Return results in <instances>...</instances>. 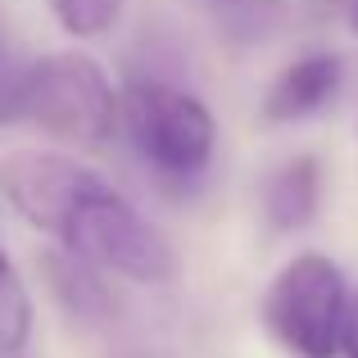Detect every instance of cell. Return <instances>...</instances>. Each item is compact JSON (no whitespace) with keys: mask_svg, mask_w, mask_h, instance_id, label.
I'll use <instances>...</instances> for the list:
<instances>
[{"mask_svg":"<svg viewBox=\"0 0 358 358\" xmlns=\"http://www.w3.org/2000/svg\"><path fill=\"white\" fill-rule=\"evenodd\" d=\"M64 245L78 254L82 263H100L122 277L141 281V286H164L177 277V254L168 236L136 213V204L122 200L105 177L87 186L78 204H73L69 222H64Z\"/></svg>","mask_w":358,"mask_h":358,"instance_id":"1","label":"cell"},{"mask_svg":"<svg viewBox=\"0 0 358 358\" xmlns=\"http://www.w3.org/2000/svg\"><path fill=\"white\" fill-rule=\"evenodd\" d=\"M23 114L69 145L100 150L118 127V96L91 55L59 50L23 73Z\"/></svg>","mask_w":358,"mask_h":358,"instance_id":"2","label":"cell"},{"mask_svg":"<svg viewBox=\"0 0 358 358\" xmlns=\"http://www.w3.org/2000/svg\"><path fill=\"white\" fill-rule=\"evenodd\" d=\"M350 313L345 277L327 254H299L277 272L263 295L268 331L299 358H336Z\"/></svg>","mask_w":358,"mask_h":358,"instance_id":"3","label":"cell"},{"mask_svg":"<svg viewBox=\"0 0 358 358\" xmlns=\"http://www.w3.org/2000/svg\"><path fill=\"white\" fill-rule=\"evenodd\" d=\"M122 118L136 141L141 159L173 182H195L209 168L218 127L204 100L168 82H131L122 100Z\"/></svg>","mask_w":358,"mask_h":358,"instance_id":"4","label":"cell"},{"mask_svg":"<svg viewBox=\"0 0 358 358\" xmlns=\"http://www.w3.org/2000/svg\"><path fill=\"white\" fill-rule=\"evenodd\" d=\"M91 182H96V173L87 164H78L69 155H41V150L14 155L0 168V186L14 200V209L23 218H32L36 227L55 231V236L64 231L73 204L87 195Z\"/></svg>","mask_w":358,"mask_h":358,"instance_id":"5","label":"cell"},{"mask_svg":"<svg viewBox=\"0 0 358 358\" xmlns=\"http://www.w3.org/2000/svg\"><path fill=\"white\" fill-rule=\"evenodd\" d=\"M341 55H304L295 59L268 91V118L272 122H295L308 118L341 91Z\"/></svg>","mask_w":358,"mask_h":358,"instance_id":"6","label":"cell"},{"mask_svg":"<svg viewBox=\"0 0 358 358\" xmlns=\"http://www.w3.org/2000/svg\"><path fill=\"white\" fill-rule=\"evenodd\" d=\"M317 200H322V168H317V159H290L268 182L263 209H268V222L277 231H299L313 222Z\"/></svg>","mask_w":358,"mask_h":358,"instance_id":"7","label":"cell"},{"mask_svg":"<svg viewBox=\"0 0 358 358\" xmlns=\"http://www.w3.org/2000/svg\"><path fill=\"white\" fill-rule=\"evenodd\" d=\"M200 5L231 45H259L281 23L290 0H200Z\"/></svg>","mask_w":358,"mask_h":358,"instance_id":"8","label":"cell"},{"mask_svg":"<svg viewBox=\"0 0 358 358\" xmlns=\"http://www.w3.org/2000/svg\"><path fill=\"white\" fill-rule=\"evenodd\" d=\"M50 281H55V295L78 317H105L109 313V290L100 286V277L78 254H50Z\"/></svg>","mask_w":358,"mask_h":358,"instance_id":"9","label":"cell"},{"mask_svg":"<svg viewBox=\"0 0 358 358\" xmlns=\"http://www.w3.org/2000/svg\"><path fill=\"white\" fill-rule=\"evenodd\" d=\"M27 327H32V308H27V295L18 286L14 272H0V354L23 350Z\"/></svg>","mask_w":358,"mask_h":358,"instance_id":"10","label":"cell"},{"mask_svg":"<svg viewBox=\"0 0 358 358\" xmlns=\"http://www.w3.org/2000/svg\"><path fill=\"white\" fill-rule=\"evenodd\" d=\"M50 5H55V18L73 36H96L118 18L122 0H50Z\"/></svg>","mask_w":358,"mask_h":358,"instance_id":"11","label":"cell"},{"mask_svg":"<svg viewBox=\"0 0 358 358\" xmlns=\"http://www.w3.org/2000/svg\"><path fill=\"white\" fill-rule=\"evenodd\" d=\"M23 73L5 50H0V122H14L23 114Z\"/></svg>","mask_w":358,"mask_h":358,"instance_id":"12","label":"cell"},{"mask_svg":"<svg viewBox=\"0 0 358 358\" xmlns=\"http://www.w3.org/2000/svg\"><path fill=\"white\" fill-rule=\"evenodd\" d=\"M341 354L358 358V295L350 299V313H345V336H341Z\"/></svg>","mask_w":358,"mask_h":358,"instance_id":"13","label":"cell"},{"mask_svg":"<svg viewBox=\"0 0 358 358\" xmlns=\"http://www.w3.org/2000/svg\"><path fill=\"white\" fill-rule=\"evenodd\" d=\"M118 358H159V354H150V350H127V354H118Z\"/></svg>","mask_w":358,"mask_h":358,"instance_id":"14","label":"cell"},{"mask_svg":"<svg viewBox=\"0 0 358 358\" xmlns=\"http://www.w3.org/2000/svg\"><path fill=\"white\" fill-rule=\"evenodd\" d=\"M350 27L358 32V0H350Z\"/></svg>","mask_w":358,"mask_h":358,"instance_id":"15","label":"cell"},{"mask_svg":"<svg viewBox=\"0 0 358 358\" xmlns=\"http://www.w3.org/2000/svg\"><path fill=\"white\" fill-rule=\"evenodd\" d=\"M5 268H9V263H5V250H0V272H5Z\"/></svg>","mask_w":358,"mask_h":358,"instance_id":"16","label":"cell"}]
</instances>
